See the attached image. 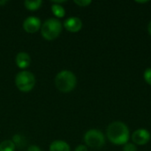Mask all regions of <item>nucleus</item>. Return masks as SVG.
Here are the masks:
<instances>
[{
  "label": "nucleus",
  "mask_w": 151,
  "mask_h": 151,
  "mask_svg": "<svg viewBox=\"0 0 151 151\" xmlns=\"http://www.w3.org/2000/svg\"><path fill=\"white\" fill-rule=\"evenodd\" d=\"M106 135L111 143L115 145H125L129 142L130 131L125 123L114 121L108 126Z\"/></svg>",
  "instance_id": "1"
},
{
  "label": "nucleus",
  "mask_w": 151,
  "mask_h": 151,
  "mask_svg": "<svg viewBox=\"0 0 151 151\" xmlns=\"http://www.w3.org/2000/svg\"><path fill=\"white\" fill-rule=\"evenodd\" d=\"M54 83L58 91L62 93H70L76 88L77 77L72 71L62 70L57 73Z\"/></svg>",
  "instance_id": "2"
},
{
  "label": "nucleus",
  "mask_w": 151,
  "mask_h": 151,
  "mask_svg": "<svg viewBox=\"0 0 151 151\" xmlns=\"http://www.w3.org/2000/svg\"><path fill=\"white\" fill-rule=\"evenodd\" d=\"M63 30V23L56 18H50L43 21L41 27V35L47 41L57 39Z\"/></svg>",
  "instance_id": "3"
},
{
  "label": "nucleus",
  "mask_w": 151,
  "mask_h": 151,
  "mask_svg": "<svg viewBox=\"0 0 151 151\" xmlns=\"http://www.w3.org/2000/svg\"><path fill=\"white\" fill-rule=\"evenodd\" d=\"M14 82L17 88L20 92L28 93L35 88L36 80L33 73L27 70H22L16 74Z\"/></svg>",
  "instance_id": "4"
},
{
  "label": "nucleus",
  "mask_w": 151,
  "mask_h": 151,
  "mask_svg": "<svg viewBox=\"0 0 151 151\" xmlns=\"http://www.w3.org/2000/svg\"><path fill=\"white\" fill-rule=\"evenodd\" d=\"M84 142L87 147L100 149L105 144V136L98 129H90L84 134Z\"/></svg>",
  "instance_id": "5"
},
{
  "label": "nucleus",
  "mask_w": 151,
  "mask_h": 151,
  "mask_svg": "<svg viewBox=\"0 0 151 151\" xmlns=\"http://www.w3.org/2000/svg\"><path fill=\"white\" fill-rule=\"evenodd\" d=\"M42 21L41 19L36 17V16H28L27 18H26L23 21L22 27L23 29L28 33V34H34L36 33L37 31H39L41 29L42 27Z\"/></svg>",
  "instance_id": "6"
},
{
  "label": "nucleus",
  "mask_w": 151,
  "mask_h": 151,
  "mask_svg": "<svg viewBox=\"0 0 151 151\" xmlns=\"http://www.w3.org/2000/svg\"><path fill=\"white\" fill-rule=\"evenodd\" d=\"M132 141L135 145H145L150 141V133L144 128H139L135 130L132 134Z\"/></svg>",
  "instance_id": "7"
},
{
  "label": "nucleus",
  "mask_w": 151,
  "mask_h": 151,
  "mask_svg": "<svg viewBox=\"0 0 151 151\" xmlns=\"http://www.w3.org/2000/svg\"><path fill=\"white\" fill-rule=\"evenodd\" d=\"M82 21L78 17H70L66 19L63 23V27L71 33H77L82 28Z\"/></svg>",
  "instance_id": "8"
},
{
  "label": "nucleus",
  "mask_w": 151,
  "mask_h": 151,
  "mask_svg": "<svg viewBox=\"0 0 151 151\" xmlns=\"http://www.w3.org/2000/svg\"><path fill=\"white\" fill-rule=\"evenodd\" d=\"M15 63L19 69L26 70L31 64V58L28 53L20 51L15 57Z\"/></svg>",
  "instance_id": "9"
},
{
  "label": "nucleus",
  "mask_w": 151,
  "mask_h": 151,
  "mask_svg": "<svg viewBox=\"0 0 151 151\" xmlns=\"http://www.w3.org/2000/svg\"><path fill=\"white\" fill-rule=\"evenodd\" d=\"M50 151H71L70 145L63 140L53 141L49 147Z\"/></svg>",
  "instance_id": "10"
},
{
  "label": "nucleus",
  "mask_w": 151,
  "mask_h": 151,
  "mask_svg": "<svg viewBox=\"0 0 151 151\" xmlns=\"http://www.w3.org/2000/svg\"><path fill=\"white\" fill-rule=\"evenodd\" d=\"M42 4V0H26L24 2L25 8L28 11H31V12L37 11L38 9L41 8Z\"/></svg>",
  "instance_id": "11"
},
{
  "label": "nucleus",
  "mask_w": 151,
  "mask_h": 151,
  "mask_svg": "<svg viewBox=\"0 0 151 151\" xmlns=\"http://www.w3.org/2000/svg\"><path fill=\"white\" fill-rule=\"evenodd\" d=\"M51 9V12L53 13V15L56 17V19H61L65 15V10L63 7L62 4H52L50 6Z\"/></svg>",
  "instance_id": "12"
},
{
  "label": "nucleus",
  "mask_w": 151,
  "mask_h": 151,
  "mask_svg": "<svg viewBox=\"0 0 151 151\" xmlns=\"http://www.w3.org/2000/svg\"><path fill=\"white\" fill-rule=\"evenodd\" d=\"M16 146L12 140H4L0 142V151H15Z\"/></svg>",
  "instance_id": "13"
},
{
  "label": "nucleus",
  "mask_w": 151,
  "mask_h": 151,
  "mask_svg": "<svg viewBox=\"0 0 151 151\" xmlns=\"http://www.w3.org/2000/svg\"><path fill=\"white\" fill-rule=\"evenodd\" d=\"M12 141L13 142V143L15 144L16 147H24L25 142H26L24 137H23L22 135L19 134H15V135L12 137Z\"/></svg>",
  "instance_id": "14"
},
{
  "label": "nucleus",
  "mask_w": 151,
  "mask_h": 151,
  "mask_svg": "<svg viewBox=\"0 0 151 151\" xmlns=\"http://www.w3.org/2000/svg\"><path fill=\"white\" fill-rule=\"evenodd\" d=\"M73 3L80 7H87L92 3V1H90V0H74Z\"/></svg>",
  "instance_id": "15"
},
{
  "label": "nucleus",
  "mask_w": 151,
  "mask_h": 151,
  "mask_svg": "<svg viewBox=\"0 0 151 151\" xmlns=\"http://www.w3.org/2000/svg\"><path fill=\"white\" fill-rule=\"evenodd\" d=\"M143 78L145 80V81L151 86V67L147 68L143 73Z\"/></svg>",
  "instance_id": "16"
},
{
  "label": "nucleus",
  "mask_w": 151,
  "mask_h": 151,
  "mask_svg": "<svg viewBox=\"0 0 151 151\" xmlns=\"http://www.w3.org/2000/svg\"><path fill=\"white\" fill-rule=\"evenodd\" d=\"M123 151H137V147L134 143H130L127 142V144L124 145Z\"/></svg>",
  "instance_id": "17"
},
{
  "label": "nucleus",
  "mask_w": 151,
  "mask_h": 151,
  "mask_svg": "<svg viewBox=\"0 0 151 151\" xmlns=\"http://www.w3.org/2000/svg\"><path fill=\"white\" fill-rule=\"evenodd\" d=\"M27 151H42L41 148L37 145H30L27 149Z\"/></svg>",
  "instance_id": "18"
},
{
  "label": "nucleus",
  "mask_w": 151,
  "mask_h": 151,
  "mask_svg": "<svg viewBox=\"0 0 151 151\" xmlns=\"http://www.w3.org/2000/svg\"><path fill=\"white\" fill-rule=\"evenodd\" d=\"M74 151H88V147L86 145H83V144H81V145H78Z\"/></svg>",
  "instance_id": "19"
},
{
  "label": "nucleus",
  "mask_w": 151,
  "mask_h": 151,
  "mask_svg": "<svg viewBox=\"0 0 151 151\" xmlns=\"http://www.w3.org/2000/svg\"><path fill=\"white\" fill-rule=\"evenodd\" d=\"M7 3H8L7 0H0V6H3V5L6 4Z\"/></svg>",
  "instance_id": "20"
},
{
  "label": "nucleus",
  "mask_w": 151,
  "mask_h": 151,
  "mask_svg": "<svg viewBox=\"0 0 151 151\" xmlns=\"http://www.w3.org/2000/svg\"><path fill=\"white\" fill-rule=\"evenodd\" d=\"M148 31H149L150 35H151V20L150 21V23H149V26H148Z\"/></svg>",
  "instance_id": "21"
},
{
  "label": "nucleus",
  "mask_w": 151,
  "mask_h": 151,
  "mask_svg": "<svg viewBox=\"0 0 151 151\" xmlns=\"http://www.w3.org/2000/svg\"><path fill=\"white\" fill-rule=\"evenodd\" d=\"M148 1H136V3H147Z\"/></svg>",
  "instance_id": "22"
}]
</instances>
